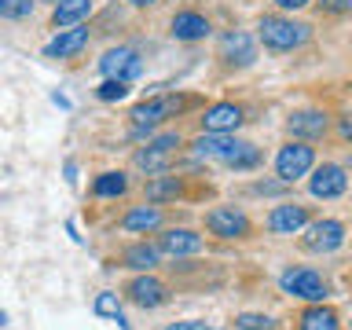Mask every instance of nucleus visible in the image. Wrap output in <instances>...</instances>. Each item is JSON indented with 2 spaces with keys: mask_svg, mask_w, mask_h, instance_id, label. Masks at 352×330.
Instances as JSON below:
<instances>
[{
  "mask_svg": "<svg viewBox=\"0 0 352 330\" xmlns=\"http://www.w3.org/2000/svg\"><path fill=\"white\" fill-rule=\"evenodd\" d=\"M257 37L264 41V48H272V52H294L312 37V26H308V22H294L286 15H264L257 22Z\"/></svg>",
  "mask_w": 352,
  "mask_h": 330,
  "instance_id": "obj_1",
  "label": "nucleus"
},
{
  "mask_svg": "<svg viewBox=\"0 0 352 330\" xmlns=\"http://www.w3.org/2000/svg\"><path fill=\"white\" fill-rule=\"evenodd\" d=\"M191 107V99L187 96H151L143 99V103L132 107V136H143V132H151L154 125H162L165 118H176L184 114V110Z\"/></svg>",
  "mask_w": 352,
  "mask_h": 330,
  "instance_id": "obj_2",
  "label": "nucleus"
},
{
  "mask_svg": "<svg viewBox=\"0 0 352 330\" xmlns=\"http://www.w3.org/2000/svg\"><path fill=\"white\" fill-rule=\"evenodd\" d=\"M312 165H316V151L308 147L305 140L283 143L279 154H275V176H279L283 184H297L301 176L312 173Z\"/></svg>",
  "mask_w": 352,
  "mask_h": 330,
  "instance_id": "obj_3",
  "label": "nucleus"
},
{
  "mask_svg": "<svg viewBox=\"0 0 352 330\" xmlns=\"http://www.w3.org/2000/svg\"><path fill=\"white\" fill-rule=\"evenodd\" d=\"M279 286H283V294L297 297V301H308V305L327 301V297H330L327 279L319 272H312V268H286L279 275Z\"/></svg>",
  "mask_w": 352,
  "mask_h": 330,
  "instance_id": "obj_4",
  "label": "nucleus"
},
{
  "mask_svg": "<svg viewBox=\"0 0 352 330\" xmlns=\"http://www.w3.org/2000/svg\"><path fill=\"white\" fill-rule=\"evenodd\" d=\"M206 231L209 235H217V239H250L253 235V220L242 213V209L235 206H217V209H209L206 213Z\"/></svg>",
  "mask_w": 352,
  "mask_h": 330,
  "instance_id": "obj_5",
  "label": "nucleus"
},
{
  "mask_svg": "<svg viewBox=\"0 0 352 330\" xmlns=\"http://www.w3.org/2000/svg\"><path fill=\"white\" fill-rule=\"evenodd\" d=\"M301 246L308 253H334L345 246V224L334 217H323V220H308V224L301 228Z\"/></svg>",
  "mask_w": 352,
  "mask_h": 330,
  "instance_id": "obj_6",
  "label": "nucleus"
},
{
  "mask_svg": "<svg viewBox=\"0 0 352 330\" xmlns=\"http://www.w3.org/2000/svg\"><path fill=\"white\" fill-rule=\"evenodd\" d=\"M345 187H349L345 165H338V162L312 165V180H308L312 198H341V195H345Z\"/></svg>",
  "mask_w": 352,
  "mask_h": 330,
  "instance_id": "obj_7",
  "label": "nucleus"
},
{
  "mask_svg": "<svg viewBox=\"0 0 352 330\" xmlns=\"http://www.w3.org/2000/svg\"><path fill=\"white\" fill-rule=\"evenodd\" d=\"M125 297L132 305H140V308H162L165 301H169V286H165L158 275L143 272V275H136V279L125 286Z\"/></svg>",
  "mask_w": 352,
  "mask_h": 330,
  "instance_id": "obj_8",
  "label": "nucleus"
},
{
  "mask_svg": "<svg viewBox=\"0 0 352 330\" xmlns=\"http://www.w3.org/2000/svg\"><path fill=\"white\" fill-rule=\"evenodd\" d=\"M286 129H290L294 140H319V136H327V129H330V114L327 110H316V107L294 110V114L286 118Z\"/></svg>",
  "mask_w": 352,
  "mask_h": 330,
  "instance_id": "obj_9",
  "label": "nucleus"
},
{
  "mask_svg": "<svg viewBox=\"0 0 352 330\" xmlns=\"http://www.w3.org/2000/svg\"><path fill=\"white\" fill-rule=\"evenodd\" d=\"M206 246V239L202 235H195L191 228H169V231H162L158 235V253L162 257H191V253H202Z\"/></svg>",
  "mask_w": 352,
  "mask_h": 330,
  "instance_id": "obj_10",
  "label": "nucleus"
},
{
  "mask_svg": "<svg viewBox=\"0 0 352 330\" xmlns=\"http://www.w3.org/2000/svg\"><path fill=\"white\" fill-rule=\"evenodd\" d=\"M308 220H312V213H308V206H297V202H283V206H275L272 213H268V231L272 235H297Z\"/></svg>",
  "mask_w": 352,
  "mask_h": 330,
  "instance_id": "obj_11",
  "label": "nucleus"
},
{
  "mask_svg": "<svg viewBox=\"0 0 352 330\" xmlns=\"http://www.w3.org/2000/svg\"><path fill=\"white\" fill-rule=\"evenodd\" d=\"M220 59L231 63V66H250L257 59V41H253L246 30H231L220 37Z\"/></svg>",
  "mask_w": 352,
  "mask_h": 330,
  "instance_id": "obj_12",
  "label": "nucleus"
},
{
  "mask_svg": "<svg viewBox=\"0 0 352 330\" xmlns=\"http://www.w3.org/2000/svg\"><path fill=\"white\" fill-rule=\"evenodd\" d=\"M88 26H70V30H59V37L44 44V59H74L88 48Z\"/></svg>",
  "mask_w": 352,
  "mask_h": 330,
  "instance_id": "obj_13",
  "label": "nucleus"
},
{
  "mask_svg": "<svg viewBox=\"0 0 352 330\" xmlns=\"http://www.w3.org/2000/svg\"><path fill=\"white\" fill-rule=\"evenodd\" d=\"M198 121H202V132H235L246 121V110L239 103H213Z\"/></svg>",
  "mask_w": 352,
  "mask_h": 330,
  "instance_id": "obj_14",
  "label": "nucleus"
},
{
  "mask_svg": "<svg viewBox=\"0 0 352 330\" xmlns=\"http://www.w3.org/2000/svg\"><path fill=\"white\" fill-rule=\"evenodd\" d=\"M209 19L202 15V11H176L173 22H169V33H173V41H206L209 37Z\"/></svg>",
  "mask_w": 352,
  "mask_h": 330,
  "instance_id": "obj_15",
  "label": "nucleus"
},
{
  "mask_svg": "<svg viewBox=\"0 0 352 330\" xmlns=\"http://www.w3.org/2000/svg\"><path fill=\"white\" fill-rule=\"evenodd\" d=\"M99 70H103L107 77H121V81H132V77L143 70V63H140V55L132 52V48H110L103 59H99Z\"/></svg>",
  "mask_w": 352,
  "mask_h": 330,
  "instance_id": "obj_16",
  "label": "nucleus"
},
{
  "mask_svg": "<svg viewBox=\"0 0 352 330\" xmlns=\"http://www.w3.org/2000/svg\"><path fill=\"white\" fill-rule=\"evenodd\" d=\"M88 15H92V0H55L52 26L55 30H70V26H81Z\"/></svg>",
  "mask_w": 352,
  "mask_h": 330,
  "instance_id": "obj_17",
  "label": "nucleus"
},
{
  "mask_svg": "<svg viewBox=\"0 0 352 330\" xmlns=\"http://www.w3.org/2000/svg\"><path fill=\"white\" fill-rule=\"evenodd\" d=\"M162 228V209L158 206H136L121 217V231H132V235H147V231Z\"/></svg>",
  "mask_w": 352,
  "mask_h": 330,
  "instance_id": "obj_18",
  "label": "nucleus"
},
{
  "mask_svg": "<svg viewBox=\"0 0 352 330\" xmlns=\"http://www.w3.org/2000/svg\"><path fill=\"white\" fill-rule=\"evenodd\" d=\"M297 330H341V319H338V312L330 305L316 301V305H308L305 312L297 316Z\"/></svg>",
  "mask_w": 352,
  "mask_h": 330,
  "instance_id": "obj_19",
  "label": "nucleus"
},
{
  "mask_svg": "<svg viewBox=\"0 0 352 330\" xmlns=\"http://www.w3.org/2000/svg\"><path fill=\"white\" fill-rule=\"evenodd\" d=\"M231 140L228 132H202L198 140H191V154L195 158H217V162H224V154L231 151Z\"/></svg>",
  "mask_w": 352,
  "mask_h": 330,
  "instance_id": "obj_20",
  "label": "nucleus"
},
{
  "mask_svg": "<svg viewBox=\"0 0 352 330\" xmlns=\"http://www.w3.org/2000/svg\"><path fill=\"white\" fill-rule=\"evenodd\" d=\"M143 195H147L151 206L176 202V198L184 195V180H180V176H154V180H147V187H143Z\"/></svg>",
  "mask_w": 352,
  "mask_h": 330,
  "instance_id": "obj_21",
  "label": "nucleus"
},
{
  "mask_svg": "<svg viewBox=\"0 0 352 330\" xmlns=\"http://www.w3.org/2000/svg\"><path fill=\"white\" fill-rule=\"evenodd\" d=\"M162 261L158 246H151V242H136V246H129L125 253H121V264L125 268H136V272H154Z\"/></svg>",
  "mask_w": 352,
  "mask_h": 330,
  "instance_id": "obj_22",
  "label": "nucleus"
},
{
  "mask_svg": "<svg viewBox=\"0 0 352 330\" xmlns=\"http://www.w3.org/2000/svg\"><path fill=\"white\" fill-rule=\"evenodd\" d=\"M136 169H143L147 176H154V173H165L169 169V162H173V151H158L154 143H147V151H136Z\"/></svg>",
  "mask_w": 352,
  "mask_h": 330,
  "instance_id": "obj_23",
  "label": "nucleus"
},
{
  "mask_svg": "<svg viewBox=\"0 0 352 330\" xmlns=\"http://www.w3.org/2000/svg\"><path fill=\"white\" fill-rule=\"evenodd\" d=\"M125 191H129V176L125 173H99L96 184H92L96 198H121Z\"/></svg>",
  "mask_w": 352,
  "mask_h": 330,
  "instance_id": "obj_24",
  "label": "nucleus"
},
{
  "mask_svg": "<svg viewBox=\"0 0 352 330\" xmlns=\"http://www.w3.org/2000/svg\"><path fill=\"white\" fill-rule=\"evenodd\" d=\"M224 165H231V169H253V165H261V151L253 147V143L235 140V143H231V151L224 154Z\"/></svg>",
  "mask_w": 352,
  "mask_h": 330,
  "instance_id": "obj_25",
  "label": "nucleus"
},
{
  "mask_svg": "<svg viewBox=\"0 0 352 330\" xmlns=\"http://www.w3.org/2000/svg\"><path fill=\"white\" fill-rule=\"evenodd\" d=\"M96 96L103 99V103H114V99H125V96H129V81H121V77H107V81L96 88Z\"/></svg>",
  "mask_w": 352,
  "mask_h": 330,
  "instance_id": "obj_26",
  "label": "nucleus"
},
{
  "mask_svg": "<svg viewBox=\"0 0 352 330\" xmlns=\"http://www.w3.org/2000/svg\"><path fill=\"white\" fill-rule=\"evenodd\" d=\"M275 319L272 316H261V312H239L235 316V330H272Z\"/></svg>",
  "mask_w": 352,
  "mask_h": 330,
  "instance_id": "obj_27",
  "label": "nucleus"
},
{
  "mask_svg": "<svg viewBox=\"0 0 352 330\" xmlns=\"http://www.w3.org/2000/svg\"><path fill=\"white\" fill-rule=\"evenodd\" d=\"M96 316H103V319H118L121 316V301H118V294H110V290H103V294H96Z\"/></svg>",
  "mask_w": 352,
  "mask_h": 330,
  "instance_id": "obj_28",
  "label": "nucleus"
},
{
  "mask_svg": "<svg viewBox=\"0 0 352 330\" xmlns=\"http://www.w3.org/2000/svg\"><path fill=\"white\" fill-rule=\"evenodd\" d=\"M33 11V0H0V19H26Z\"/></svg>",
  "mask_w": 352,
  "mask_h": 330,
  "instance_id": "obj_29",
  "label": "nucleus"
},
{
  "mask_svg": "<svg viewBox=\"0 0 352 330\" xmlns=\"http://www.w3.org/2000/svg\"><path fill=\"white\" fill-rule=\"evenodd\" d=\"M319 11H323V15H349L352 0H319Z\"/></svg>",
  "mask_w": 352,
  "mask_h": 330,
  "instance_id": "obj_30",
  "label": "nucleus"
},
{
  "mask_svg": "<svg viewBox=\"0 0 352 330\" xmlns=\"http://www.w3.org/2000/svg\"><path fill=\"white\" fill-rule=\"evenodd\" d=\"M338 136L345 140V143H352V114H341L338 118Z\"/></svg>",
  "mask_w": 352,
  "mask_h": 330,
  "instance_id": "obj_31",
  "label": "nucleus"
},
{
  "mask_svg": "<svg viewBox=\"0 0 352 330\" xmlns=\"http://www.w3.org/2000/svg\"><path fill=\"white\" fill-rule=\"evenodd\" d=\"M169 330H209V323H198V319H184V323H169Z\"/></svg>",
  "mask_w": 352,
  "mask_h": 330,
  "instance_id": "obj_32",
  "label": "nucleus"
},
{
  "mask_svg": "<svg viewBox=\"0 0 352 330\" xmlns=\"http://www.w3.org/2000/svg\"><path fill=\"white\" fill-rule=\"evenodd\" d=\"M275 4H279L283 11H297V8H308L312 0H275Z\"/></svg>",
  "mask_w": 352,
  "mask_h": 330,
  "instance_id": "obj_33",
  "label": "nucleus"
},
{
  "mask_svg": "<svg viewBox=\"0 0 352 330\" xmlns=\"http://www.w3.org/2000/svg\"><path fill=\"white\" fill-rule=\"evenodd\" d=\"M129 4H136V8H147V4H154V0H129Z\"/></svg>",
  "mask_w": 352,
  "mask_h": 330,
  "instance_id": "obj_34",
  "label": "nucleus"
},
{
  "mask_svg": "<svg viewBox=\"0 0 352 330\" xmlns=\"http://www.w3.org/2000/svg\"><path fill=\"white\" fill-rule=\"evenodd\" d=\"M8 323V312H4V308H0V327H4Z\"/></svg>",
  "mask_w": 352,
  "mask_h": 330,
  "instance_id": "obj_35",
  "label": "nucleus"
}]
</instances>
